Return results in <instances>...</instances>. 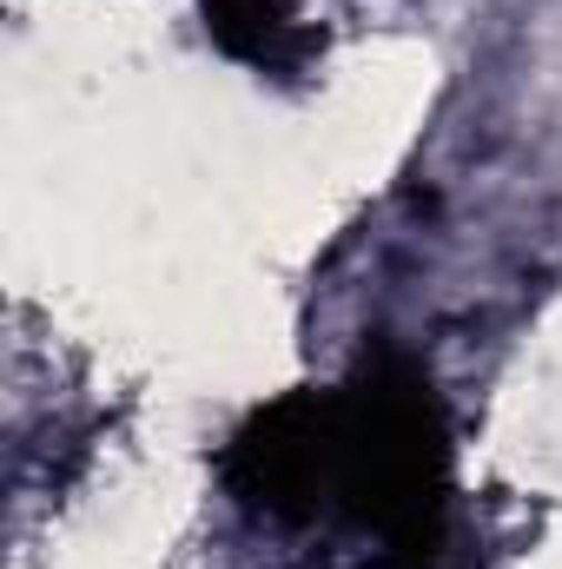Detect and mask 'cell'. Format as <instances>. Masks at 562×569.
<instances>
[{"instance_id": "cell-1", "label": "cell", "mask_w": 562, "mask_h": 569, "mask_svg": "<svg viewBox=\"0 0 562 569\" xmlns=\"http://www.w3.org/2000/svg\"><path fill=\"white\" fill-rule=\"evenodd\" d=\"M205 13H212L219 47L239 60H259V67H279L298 40V27L279 0H205Z\"/></svg>"}]
</instances>
